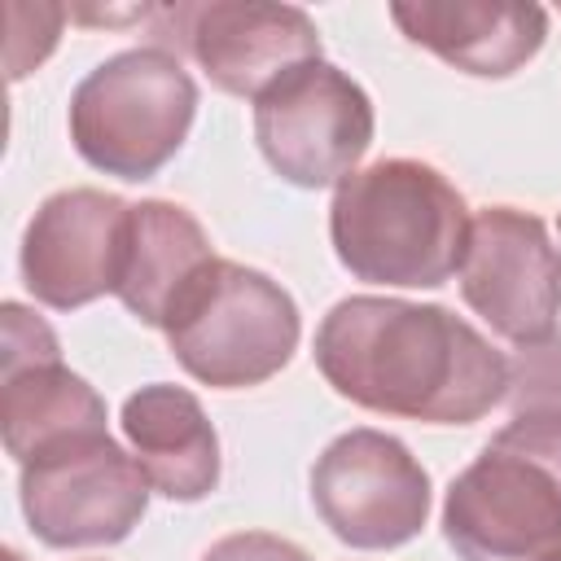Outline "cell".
<instances>
[{
  "mask_svg": "<svg viewBox=\"0 0 561 561\" xmlns=\"http://www.w3.org/2000/svg\"><path fill=\"white\" fill-rule=\"evenodd\" d=\"M149 478L110 430L70 434L22 465L18 500L48 548H105L127 539L149 508Z\"/></svg>",
  "mask_w": 561,
  "mask_h": 561,
  "instance_id": "6",
  "label": "cell"
},
{
  "mask_svg": "<svg viewBox=\"0 0 561 561\" xmlns=\"http://www.w3.org/2000/svg\"><path fill=\"white\" fill-rule=\"evenodd\" d=\"M88 430H105V399L61 359L0 373V434L18 465Z\"/></svg>",
  "mask_w": 561,
  "mask_h": 561,
  "instance_id": "15",
  "label": "cell"
},
{
  "mask_svg": "<svg viewBox=\"0 0 561 561\" xmlns=\"http://www.w3.org/2000/svg\"><path fill=\"white\" fill-rule=\"evenodd\" d=\"M368 92L316 57L280 75L254 101V140L267 167L298 188H337L373 145Z\"/></svg>",
  "mask_w": 561,
  "mask_h": 561,
  "instance_id": "7",
  "label": "cell"
},
{
  "mask_svg": "<svg viewBox=\"0 0 561 561\" xmlns=\"http://www.w3.org/2000/svg\"><path fill=\"white\" fill-rule=\"evenodd\" d=\"M508 399L522 408H561V337L522 351Z\"/></svg>",
  "mask_w": 561,
  "mask_h": 561,
  "instance_id": "17",
  "label": "cell"
},
{
  "mask_svg": "<svg viewBox=\"0 0 561 561\" xmlns=\"http://www.w3.org/2000/svg\"><path fill=\"white\" fill-rule=\"evenodd\" d=\"M443 535L460 561H548L561 552V408H522L451 478Z\"/></svg>",
  "mask_w": 561,
  "mask_h": 561,
  "instance_id": "3",
  "label": "cell"
},
{
  "mask_svg": "<svg viewBox=\"0 0 561 561\" xmlns=\"http://www.w3.org/2000/svg\"><path fill=\"white\" fill-rule=\"evenodd\" d=\"M311 504L351 548H403L430 517V473L394 434L359 425L316 456Z\"/></svg>",
  "mask_w": 561,
  "mask_h": 561,
  "instance_id": "8",
  "label": "cell"
},
{
  "mask_svg": "<svg viewBox=\"0 0 561 561\" xmlns=\"http://www.w3.org/2000/svg\"><path fill=\"white\" fill-rule=\"evenodd\" d=\"M311 355L342 399L425 425H473L513 390L504 351L438 302L351 294L320 320Z\"/></svg>",
  "mask_w": 561,
  "mask_h": 561,
  "instance_id": "1",
  "label": "cell"
},
{
  "mask_svg": "<svg viewBox=\"0 0 561 561\" xmlns=\"http://www.w3.org/2000/svg\"><path fill=\"white\" fill-rule=\"evenodd\" d=\"M202 561H311L298 543L280 539V535H267V530H237V535H224L215 539Z\"/></svg>",
  "mask_w": 561,
  "mask_h": 561,
  "instance_id": "18",
  "label": "cell"
},
{
  "mask_svg": "<svg viewBox=\"0 0 561 561\" xmlns=\"http://www.w3.org/2000/svg\"><path fill=\"white\" fill-rule=\"evenodd\" d=\"M162 333L193 381L245 390L263 386L294 359L302 320L280 280L215 254L175 298Z\"/></svg>",
  "mask_w": 561,
  "mask_h": 561,
  "instance_id": "4",
  "label": "cell"
},
{
  "mask_svg": "<svg viewBox=\"0 0 561 561\" xmlns=\"http://www.w3.org/2000/svg\"><path fill=\"white\" fill-rule=\"evenodd\" d=\"M557 228H561V215H557Z\"/></svg>",
  "mask_w": 561,
  "mask_h": 561,
  "instance_id": "21",
  "label": "cell"
},
{
  "mask_svg": "<svg viewBox=\"0 0 561 561\" xmlns=\"http://www.w3.org/2000/svg\"><path fill=\"white\" fill-rule=\"evenodd\" d=\"M469 206L430 162L381 158L351 171L329 202L337 263L368 285L438 289L460 272Z\"/></svg>",
  "mask_w": 561,
  "mask_h": 561,
  "instance_id": "2",
  "label": "cell"
},
{
  "mask_svg": "<svg viewBox=\"0 0 561 561\" xmlns=\"http://www.w3.org/2000/svg\"><path fill=\"white\" fill-rule=\"evenodd\" d=\"M9 79L18 83L26 70H35L57 35H61V22H66V9L61 4H9Z\"/></svg>",
  "mask_w": 561,
  "mask_h": 561,
  "instance_id": "16",
  "label": "cell"
},
{
  "mask_svg": "<svg viewBox=\"0 0 561 561\" xmlns=\"http://www.w3.org/2000/svg\"><path fill=\"white\" fill-rule=\"evenodd\" d=\"M193 114L197 83L184 61L162 44H145L88 70L70 92L66 123L88 167L140 184L180 153Z\"/></svg>",
  "mask_w": 561,
  "mask_h": 561,
  "instance_id": "5",
  "label": "cell"
},
{
  "mask_svg": "<svg viewBox=\"0 0 561 561\" xmlns=\"http://www.w3.org/2000/svg\"><path fill=\"white\" fill-rule=\"evenodd\" d=\"M548 561H561V552H557V557H548Z\"/></svg>",
  "mask_w": 561,
  "mask_h": 561,
  "instance_id": "20",
  "label": "cell"
},
{
  "mask_svg": "<svg viewBox=\"0 0 561 561\" xmlns=\"http://www.w3.org/2000/svg\"><path fill=\"white\" fill-rule=\"evenodd\" d=\"M4 561H22V552L18 548H4Z\"/></svg>",
  "mask_w": 561,
  "mask_h": 561,
  "instance_id": "19",
  "label": "cell"
},
{
  "mask_svg": "<svg viewBox=\"0 0 561 561\" xmlns=\"http://www.w3.org/2000/svg\"><path fill=\"white\" fill-rule=\"evenodd\" d=\"M171 44L184 48L219 92L259 101L280 75L320 57V31L298 4L197 0L158 9Z\"/></svg>",
  "mask_w": 561,
  "mask_h": 561,
  "instance_id": "10",
  "label": "cell"
},
{
  "mask_svg": "<svg viewBox=\"0 0 561 561\" xmlns=\"http://www.w3.org/2000/svg\"><path fill=\"white\" fill-rule=\"evenodd\" d=\"M460 298L504 342L530 351L557 337L561 324V250L539 215L486 206L469 224L460 259Z\"/></svg>",
  "mask_w": 561,
  "mask_h": 561,
  "instance_id": "9",
  "label": "cell"
},
{
  "mask_svg": "<svg viewBox=\"0 0 561 561\" xmlns=\"http://www.w3.org/2000/svg\"><path fill=\"white\" fill-rule=\"evenodd\" d=\"M131 202L101 188H61L39 202L22 232V280L53 307L75 311L118 289Z\"/></svg>",
  "mask_w": 561,
  "mask_h": 561,
  "instance_id": "11",
  "label": "cell"
},
{
  "mask_svg": "<svg viewBox=\"0 0 561 561\" xmlns=\"http://www.w3.org/2000/svg\"><path fill=\"white\" fill-rule=\"evenodd\" d=\"M215 259L206 228L175 202H131L127 259L114 298L149 329H162L188 280Z\"/></svg>",
  "mask_w": 561,
  "mask_h": 561,
  "instance_id": "14",
  "label": "cell"
},
{
  "mask_svg": "<svg viewBox=\"0 0 561 561\" xmlns=\"http://www.w3.org/2000/svg\"><path fill=\"white\" fill-rule=\"evenodd\" d=\"M390 22L412 44L478 79L522 70L548 35V13L522 0H394Z\"/></svg>",
  "mask_w": 561,
  "mask_h": 561,
  "instance_id": "12",
  "label": "cell"
},
{
  "mask_svg": "<svg viewBox=\"0 0 561 561\" xmlns=\"http://www.w3.org/2000/svg\"><path fill=\"white\" fill-rule=\"evenodd\" d=\"M118 421L158 495L197 504L219 486V434L193 390L171 381L140 386L123 399Z\"/></svg>",
  "mask_w": 561,
  "mask_h": 561,
  "instance_id": "13",
  "label": "cell"
}]
</instances>
